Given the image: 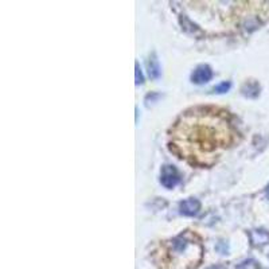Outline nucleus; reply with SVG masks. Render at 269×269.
Segmentation results:
<instances>
[{
	"label": "nucleus",
	"instance_id": "11",
	"mask_svg": "<svg viewBox=\"0 0 269 269\" xmlns=\"http://www.w3.org/2000/svg\"><path fill=\"white\" fill-rule=\"evenodd\" d=\"M267 195H268V198H269V186H268V189H267Z\"/></svg>",
	"mask_w": 269,
	"mask_h": 269
},
{
	"label": "nucleus",
	"instance_id": "5",
	"mask_svg": "<svg viewBox=\"0 0 269 269\" xmlns=\"http://www.w3.org/2000/svg\"><path fill=\"white\" fill-rule=\"evenodd\" d=\"M251 239L253 242V245L256 246H263L267 245L269 242V233L265 230H253L251 233Z\"/></svg>",
	"mask_w": 269,
	"mask_h": 269
},
{
	"label": "nucleus",
	"instance_id": "4",
	"mask_svg": "<svg viewBox=\"0 0 269 269\" xmlns=\"http://www.w3.org/2000/svg\"><path fill=\"white\" fill-rule=\"evenodd\" d=\"M201 209V204L198 202L197 199L194 198H190V199H186L183 201L179 206L180 214L187 215V217H191V215H195Z\"/></svg>",
	"mask_w": 269,
	"mask_h": 269
},
{
	"label": "nucleus",
	"instance_id": "10",
	"mask_svg": "<svg viewBox=\"0 0 269 269\" xmlns=\"http://www.w3.org/2000/svg\"><path fill=\"white\" fill-rule=\"evenodd\" d=\"M135 69H136V84H143L144 78H143V74H142V72H140V69H139V65L136 63V66H135Z\"/></svg>",
	"mask_w": 269,
	"mask_h": 269
},
{
	"label": "nucleus",
	"instance_id": "1",
	"mask_svg": "<svg viewBox=\"0 0 269 269\" xmlns=\"http://www.w3.org/2000/svg\"><path fill=\"white\" fill-rule=\"evenodd\" d=\"M234 133L227 114L211 108L186 112L171 132V151L191 164L209 166L218 151L230 145Z\"/></svg>",
	"mask_w": 269,
	"mask_h": 269
},
{
	"label": "nucleus",
	"instance_id": "6",
	"mask_svg": "<svg viewBox=\"0 0 269 269\" xmlns=\"http://www.w3.org/2000/svg\"><path fill=\"white\" fill-rule=\"evenodd\" d=\"M147 69H148V74L151 78H158L160 76V66H159V61L156 58V54L152 53L150 58L147 61Z\"/></svg>",
	"mask_w": 269,
	"mask_h": 269
},
{
	"label": "nucleus",
	"instance_id": "2",
	"mask_svg": "<svg viewBox=\"0 0 269 269\" xmlns=\"http://www.w3.org/2000/svg\"><path fill=\"white\" fill-rule=\"evenodd\" d=\"M160 182L166 189H173L178 185L179 183V174L176 171V168L173 166H164L161 168Z\"/></svg>",
	"mask_w": 269,
	"mask_h": 269
},
{
	"label": "nucleus",
	"instance_id": "8",
	"mask_svg": "<svg viewBox=\"0 0 269 269\" xmlns=\"http://www.w3.org/2000/svg\"><path fill=\"white\" fill-rule=\"evenodd\" d=\"M236 269H260V265L254 260H245V261L239 264Z\"/></svg>",
	"mask_w": 269,
	"mask_h": 269
},
{
	"label": "nucleus",
	"instance_id": "7",
	"mask_svg": "<svg viewBox=\"0 0 269 269\" xmlns=\"http://www.w3.org/2000/svg\"><path fill=\"white\" fill-rule=\"evenodd\" d=\"M242 95L248 98H256L260 95V85L254 81H249L242 88Z\"/></svg>",
	"mask_w": 269,
	"mask_h": 269
},
{
	"label": "nucleus",
	"instance_id": "3",
	"mask_svg": "<svg viewBox=\"0 0 269 269\" xmlns=\"http://www.w3.org/2000/svg\"><path fill=\"white\" fill-rule=\"evenodd\" d=\"M213 77V72H211V69H210V66L207 65H201L198 66L197 69L194 70L191 76V81L194 84H206V82H209L210 79Z\"/></svg>",
	"mask_w": 269,
	"mask_h": 269
},
{
	"label": "nucleus",
	"instance_id": "9",
	"mask_svg": "<svg viewBox=\"0 0 269 269\" xmlns=\"http://www.w3.org/2000/svg\"><path fill=\"white\" fill-rule=\"evenodd\" d=\"M229 89H230V84H229V82H222V84H220L218 86H215L214 92L215 93H225V92H227Z\"/></svg>",
	"mask_w": 269,
	"mask_h": 269
}]
</instances>
